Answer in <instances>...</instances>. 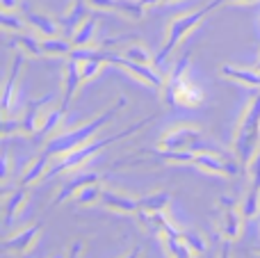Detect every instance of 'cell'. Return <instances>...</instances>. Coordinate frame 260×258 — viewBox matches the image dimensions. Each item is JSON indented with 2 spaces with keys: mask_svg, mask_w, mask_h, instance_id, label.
Returning <instances> with one entry per match:
<instances>
[{
  "mask_svg": "<svg viewBox=\"0 0 260 258\" xmlns=\"http://www.w3.org/2000/svg\"><path fill=\"white\" fill-rule=\"evenodd\" d=\"M126 103H128L126 96H121L117 103L110 105L105 112H101L99 117L91 119V121L82 123V126H78V128H71V131L55 133V135L44 144V151H46L48 155H53V158H62V155L71 153L73 149H78V146H82V144H87V142H91L101 131H103L105 126H108L110 121H114V117H117V114L121 112L123 108H126Z\"/></svg>",
  "mask_w": 260,
  "mask_h": 258,
  "instance_id": "6da1fadb",
  "label": "cell"
},
{
  "mask_svg": "<svg viewBox=\"0 0 260 258\" xmlns=\"http://www.w3.org/2000/svg\"><path fill=\"white\" fill-rule=\"evenodd\" d=\"M153 119H155V114H151V117H146V119H139L137 123L128 126L126 131L117 133V135L103 137V140H91V142H87V144H82V146H78V149H73L71 153L62 155V158H55L53 165H50V169H48V174H46V181H48V178L59 176V174H67V172H76V169H80L82 165H87L91 158H96V155H99L101 151L105 149V146H110V144H114V142H121V140H126V137L135 135V133L142 131L146 123H151Z\"/></svg>",
  "mask_w": 260,
  "mask_h": 258,
  "instance_id": "7a4b0ae2",
  "label": "cell"
},
{
  "mask_svg": "<svg viewBox=\"0 0 260 258\" xmlns=\"http://www.w3.org/2000/svg\"><path fill=\"white\" fill-rule=\"evenodd\" d=\"M189 59L192 55L185 53L165 78L162 101L169 108H197L203 103V89L189 78Z\"/></svg>",
  "mask_w": 260,
  "mask_h": 258,
  "instance_id": "3957f363",
  "label": "cell"
},
{
  "mask_svg": "<svg viewBox=\"0 0 260 258\" xmlns=\"http://www.w3.org/2000/svg\"><path fill=\"white\" fill-rule=\"evenodd\" d=\"M258 146H260V89L251 99V103L247 105V110H244L233 140V155L238 158L242 169H247L251 165Z\"/></svg>",
  "mask_w": 260,
  "mask_h": 258,
  "instance_id": "277c9868",
  "label": "cell"
},
{
  "mask_svg": "<svg viewBox=\"0 0 260 258\" xmlns=\"http://www.w3.org/2000/svg\"><path fill=\"white\" fill-rule=\"evenodd\" d=\"M212 9H217L215 0H212V3H208L206 7H199V9H194V12L183 14V16H176L174 21L169 23V30H167V41H165V46L160 48V53L155 55V59H153V67H155L157 71L162 73V76L167 73L165 64H167V59L171 57V53L178 48L180 41H183L185 37H187L189 32H192L194 27H197L199 23H201L203 18H206L208 14L212 12Z\"/></svg>",
  "mask_w": 260,
  "mask_h": 258,
  "instance_id": "5b68a950",
  "label": "cell"
},
{
  "mask_svg": "<svg viewBox=\"0 0 260 258\" xmlns=\"http://www.w3.org/2000/svg\"><path fill=\"white\" fill-rule=\"evenodd\" d=\"M160 149H169V151H192V153H219V155H231L224 149L215 146L210 140H206L203 131L199 126L192 123H178V126H171L169 131L162 133L160 142H157Z\"/></svg>",
  "mask_w": 260,
  "mask_h": 258,
  "instance_id": "8992f818",
  "label": "cell"
},
{
  "mask_svg": "<svg viewBox=\"0 0 260 258\" xmlns=\"http://www.w3.org/2000/svg\"><path fill=\"white\" fill-rule=\"evenodd\" d=\"M217 208L221 210V236L226 238V240H238L240 236H242V222H244V215L240 213V204L235 197H219V201H217Z\"/></svg>",
  "mask_w": 260,
  "mask_h": 258,
  "instance_id": "52a82bcc",
  "label": "cell"
},
{
  "mask_svg": "<svg viewBox=\"0 0 260 258\" xmlns=\"http://www.w3.org/2000/svg\"><path fill=\"white\" fill-rule=\"evenodd\" d=\"M41 229H44V224L41 222H35V224H27L25 229H21V231L12 233V236H5L3 242H0V249L7 251V254H27V251L32 249V245L37 242V238H39Z\"/></svg>",
  "mask_w": 260,
  "mask_h": 258,
  "instance_id": "ba28073f",
  "label": "cell"
},
{
  "mask_svg": "<svg viewBox=\"0 0 260 258\" xmlns=\"http://www.w3.org/2000/svg\"><path fill=\"white\" fill-rule=\"evenodd\" d=\"M55 101V94H46L41 96V99L37 101H30V103L25 105V110H23V114L18 119H21V133L27 137H35V133L39 131L41 126V117H44V112L48 110V103H53Z\"/></svg>",
  "mask_w": 260,
  "mask_h": 258,
  "instance_id": "9c48e42d",
  "label": "cell"
},
{
  "mask_svg": "<svg viewBox=\"0 0 260 258\" xmlns=\"http://www.w3.org/2000/svg\"><path fill=\"white\" fill-rule=\"evenodd\" d=\"M25 59L27 55L23 50H14V57H12V67H9V73L5 78V85H3V119L9 117V110H12V101H14V94H16V82L23 73V67H25Z\"/></svg>",
  "mask_w": 260,
  "mask_h": 258,
  "instance_id": "30bf717a",
  "label": "cell"
},
{
  "mask_svg": "<svg viewBox=\"0 0 260 258\" xmlns=\"http://www.w3.org/2000/svg\"><path fill=\"white\" fill-rule=\"evenodd\" d=\"M101 206L112 213L119 215H137L139 210V197L128 195V192H119L112 187H103V197H101Z\"/></svg>",
  "mask_w": 260,
  "mask_h": 258,
  "instance_id": "8fae6325",
  "label": "cell"
},
{
  "mask_svg": "<svg viewBox=\"0 0 260 258\" xmlns=\"http://www.w3.org/2000/svg\"><path fill=\"white\" fill-rule=\"evenodd\" d=\"M30 199V192H27L25 185H16V187H9L3 185V215H5V227L16 219V215L23 210V206L27 204Z\"/></svg>",
  "mask_w": 260,
  "mask_h": 258,
  "instance_id": "7c38bea8",
  "label": "cell"
},
{
  "mask_svg": "<svg viewBox=\"0 0 260 258\" xmlns=\"http://www.w3.org/2000/svg\"><path fill=\"white\" fill-rule=\"evenodd\" d=\"M82 85V71H80V62L78 59H69L67 57V64H64V87H62V108L69 112L71 108V101L76 99L78 89Z\"/></svg>",
  "mask_w": 260,
  "mask_h": 258,
  "instance_id": "4fadbf2b",
  "label": "cell"
},
{
  "mask_svg": "<svg viewBox=\"0 0 260 258\" xmlns=\"http://www.w3.org/2000/svg\"><path fill=\"white\" fill-rule=\"evenodd\" d=\"M89 5L101 12H117L121 16L133 18V21L144 18V12H146V7L139 0H89Z\"/></svg>",
  "mask_w": 260,
  "mask_h": 258,
  "instance_id": "5bb4252c",
  "label": "cell"
},
{
  "mask_svg": "<svg viewBox=\"0 0 260 258\" xmlns=\"http://www.w3.org/2000/svg\"><path fill=\"white\" fill-rule=\"evenodd\" d=\"M89 0H71V5H69V9L59 16V23H62V35L69 37L71 39L73 32L78 30V27L82 25V21H85L87 16H89Z\"/></svg>",
  "mask_w": 260,
  "mask_h": 258,
  "instance_id": "9a60e30c",
  "label": "cell"
},
{
  "mask_svg": "<svg viewBox=\"0 0 260 258\" xmlns=\"http://www.w3.org/2000/svg\"><path fill=\"white\" fill-rule=\"evenodd\" d=\"M25 21L39 37H59L62 35V23H59V18L50 16V14H46V12H39V9H27Z\"/></svg>",
  "mask_w": 260,
  "mask_h": 258,
  "instance_id": "2e32d148",
  "label": "cell"
},
{
  "mask_svg": "<svg viewBox=\"0 0 260 258\" xmlns=\"http://www.w3.org/2000/svg\"><path fill=\"white\" fill-rule=\"evenodd\" d=\"M64 117H67V110H64L62 105H53V108H48L44 112V117H41L39 131H37L35 137H30V140L35 142V144H44V142H48L50 137L55 135V131L62 126Z\"/></svg>",
  "mask_w": 260,
  "mask_h": 258,
  "instance_id": "e0dca14e",
  "label": "cell"
},
{
  "mask_svg": "<svg viewBox=\"0 0 260 258\" xmlns=\"http://www.w3.org/2000/svg\"><path fill=\"white\" fill-rule=\"evenodd\" d=\"M50 165H53V155H48L46 151H41V153L37 155L25 169H23L18 185L30 187V185H35L37 181H46V174H48Z\"/></svg>",
  "mask_w": 260,
  "mask_h": 258,
  "instance_id": "ac0fdd59",
  "label": "cell"
},
{
  "mask_svg": "<svg viewBox=\"0 0 260 258\" xmlns=\"http://www.w3.org/2000/svg\"><path fill=\"white\" fill-rule=\"evenodd\" d=\"M89 183H99V174L96 172H80V174H76V176H71L62 187H59L57 197L53 199V206H62L64 201L76 197V192L80 190V187L89 185Z\"/></svg>",
  "mask_w": 260,
  "mask_h": 258,
  "instance_id": "d6986e66",
  "label": "cell"
},
{
  "mask_svg": "<svg viewBox=\"0 0 260 258\" xmlns=\"http://www.w3.org/2000/svg\"><path fill=\"white\" fill-rule=\"evenodd\" d=\"M219 76L229 78L233 82H240L244 87H253L260 89V71L258 69H244V67H233V64H221Z\"/></svg>",
  "mask_w": 260,
  "mask_h": 258,
  "instance_id": "ffe728a7",
  "label": "cell"
},
{
  "mask_svg": "<svg viewBox=\"0 0 260 258\" xmlns=\"http://www.w3.org/2000/svg\"><path fill=\"white\" fill-rule=\"evenodd\" d=\"M9 46L12 48H18L27 55V57H44V46H41V39H37V35L32 32H16V35L9 39Z\"/></svg>",
  "mask_w": 260,
  "mask_h": 258,
  "instance_id": "44dd1931",
  "label": "cell"
},
{
  "mask_svg": "<svg viewBox=\"0 0 260 258\" xmlns=\"http://www.w3.org/2000/svg\"><path fill=\"white\" fill-rule=\"evenodd\" d=\"M96 30H99V14H89V16L82 21V25L73 32L71 41H73V48H85V46H91L96 37Z\"/></svg>",
  "mask_w": 260,
  "mask_h": 258,
  "instance_id": "7402d4cb",
  "label": "cell"
},
{
  "mask_svg": "<svg viewBox=\"0 0 260 258\" xmlns=\"http://www.w3.org/2000/svg\"><path fill=\"white\" fill-rule=\"evenodd\" d=\"M41 46H44V53L50 55V57H69V53L73 50V41L64 35L41 37Z\"/></svg>",
  "mask_w": 260,
  "mask_h": 258,
  "instance_id": "603a6c76",
  "label": "cell"
},
{
  "mask_svg": "<svg viewBox=\"0 0 260 258\" xmlns=\"http://www.w3.org/2000/svg\"><path fill=\"white\" fill-rule=\"evenodd\" d=\"M169 204H171V192L167 190L139 197V210H148V213H165L169 208Z\"/></svg>",
  "mask_w": 260,
  "mask_h": 258,
  "instance_id": "cb8c5ba5",
  "label": "cell"
},
{
  "mask_svg": "<svg viewBox=\"0 0 260 258\" xmlns=\"http://www.w3.org/2000/svg\"><path fill=\"white\" fill-rule=\"evenodd\" d=\"M101 197H103V187H101V183H89V185L80 187V190L76 192V204L82 206V208H87V206H96L101 204Z\"/></svg>",
  "mask_w": 260,
  "mask_h": 258,
  "instance_id": "d4e9b609",
  "label": "cell"
},
{
  "mask_svg": "<svg viewBox=\"0 0 260 258\" xmlns=\"http://www.w3.org/2000/svg\"><path fill=\"white\" fill-rule=\"evenodd\" d=\"M153 158L162 160V163H174V165H192L194 163V155L192 151H169V149H157L151 151Z\"/></svg>",
  "mask_w": 260,
  "mask_h": 258,
  "instance_id": "484cf974",
  "label": "cell"
},
{
  "mask_svg": "<svg viewBox=\"0 0 260 258\" xmlns=\"http://www.w3.org/2000/svg\"><path fill=\"white\" fill-rule=\"evenodd\" d=\"M162 245L169 258H194V251L183 238H162Z\"/></svg>",
  "mask_w": 260,
  "mask_h": 258,
  "instance_id": "4316f807",
  "label": "cell"
},
{
  "mask_svg": "<svg viewBox=\"0 0 260 258\" xmlns=\"http://www.w3.org/2000/svg\"><path fill=\"white\" fill-rule=\"evenodd\" d=\"M0 25L7 32H23L27 27L25 16H18L14 12H0Z\"/></svg>",
  "mask_w": 260,
  "mask_h": 258,
  "instance_id": "83f0119b",
  "label": "cell"
},
{
  "mask_svg": "<svg viewBox=\"0 0 260 258\" xmlns=\"http://www.w3.org/2000/svg\"><path fill=\"white\" fill-rule=\"evenodd\" d=\"M180 238H183V240L189 245V249L194 251V256H201V254H206V251H208L206 238H203L199 231H194V229H187V231H183V236H180Z\"/></svg>",
  "mask_w": 260,
  "mask_h": 258,
  "instance_id": "f1b7e54d",
  "label": "cell"
},
{
  "mask_svg": "<svg viewBox=\"0 0 260 258\" xmlns=\"http://www.w3.org/2000/svg\"><path fill=\"white\" fill-rule=\"evenodd\" d=\"M123 55H126L128 59H135V62H142V64H153V55H151V50L146 48V46H142V44H130L123 48Z\"/></svg>",
  "mask_w": 260,
  "mask_h": 258,
  "instance_id": "f546056e",
  "label": "cell"
},
{
  "mask_svg": "<svg viewBox=\"0 0 260 258\" xmlns=\"http://www.w3.org/2000/svg\"><path fill=\"white\" fill-rule=\"evenodd\" d=\"M247 172H249V178H251L247 192H251V195H258L260 197V146H258L256 155H253L251 165L247 167Z\"/></svg>",
  "mask_w": 260,
  "mask_h": 258,
  "instance_id": "4dcf8cb0",
  "label": "cell"
},
{
  "mask_svg": "<svg viewBox=\"0 0 260 258\" xmlns=\"http://www.w3.org/2000/svg\"><path fill=\"white\" fill-rule=\"evenodd\" d=\"M105 62H101V59H85V62H80V71H82V82L87 80H94L96 76H99L101 71H103Z\"/></svg>",
  "mask_w": 260,
  "mask_h": 258,
  "instance_id": "1f68e13d",
  "label": "cell"
},
{
  "mask_svg": "<svg viewBox=\"0 0 260 258\" xmlns=\"http://www.w3.org/2000/svg\"><path fill=\"white\" fill-rule=\"evenodd\" d=\"M0 133H3L5 140H7L12 133H21V119H9V117H5L3 123H0Z\"/></svg>",
  "mask_w": 260,
  "mask_h": 258,
  "instance_id": "d6a6232c",
  "label": "cell"
},
{
  "mask_svg": "<svg viewBox=\"0 0 260 258\" xmlns=\"http://www.w3.org/2000/svg\"><path fill=\"white\" fill-rule=\"evenodd\" d=\"M85 240H71L69 242V247H67V258H82V254H85Z\"/></svg>",
  "mask_w": 260,
  "mask_h": 258,
  "instance_id": "836d02e7",
  "label": "cell"
},
{
  "mask_svg": "<svg viewBox=\"0 0 260 258\" xmlns=\"http://www.w3.org/2000/svg\"><path fill=\"white\" fill-rule=\"evenodd\" d=\"M0 165H3V169H0V178H3V183L9 181V151L3 149V160H0Z\"/></svg>",
  "mask_w": 260,
  "mask_h": 258,
  "instance_id": "e575fe53",
  "label": "cell"
},
{
  "mask_svg": "<svg viewBox=\"0 0 260 258\" xmlns=\"http://www.w3.org/2000/svg\"><path fill=\"white\" fill-rule=\"evenodd\" d=\"M21 0H0V12H18Z\"/></svg>",
  "mask_w": 260,
  "mask_h": 258,
  "instance_id": "d590c367",
  "label": "cell"
},
{
  "mask_svg": "<svg viewBox=\"0 0 260 258\" xmlns=\"http://www.w3.org/2000/svg\"><path fill=\"white\" fill-rule=\"evenodd\" d=\"M217 258H233V240H226L221 242V249H219V256Z\"/></svg>",
  "mask_w": 260,
  "mask_h": 258,
  "instance_id": "8d00e7d4",
  "label": "cell"
},
{
  "mask_svg": "<svg viewBox=\"0 0 260 258\" xmlns=\"http://www.w3.org/2000/svg\"><path fill=\"white\" fill-rule=\"evenodd\" d=\"M142 254H144V249L137 245V247H133V249H130L126 256H121V258H142Z\"/></svg>",
  "mask_w": 260,
  "mask_h": 258,
  "instance_id": "74e56055",
  "label": "cell"
},
{
  "mask_svg": "<svg viewBox=\"0 0 260 258\" xmlns=\"http://www.w3.org/2000/svg\"><path fill=\"white\" fill-rule=\"evenodd\" d=\"M217 7L219 5H229V3H242V5H251V3H260V0H215Z\"/></svg>",
  "mask_w": 260,
  "mask_h": 258,
  "instance_id": "f35d334b",
  "label": "cell"
},
{
  "mask_svg": "<svg viewBox=\"0 0 260 258\" xmlns=\"http://www.w3.org/2000/svg\"><path fill=\"white\" fill-rule=\"evenodd\" d=\"M139 3H142L144 7H155V5H160L162 0H139Z\"/></svg>",
  "mask_w": 260,
  "mask_h": 258,
  "instance_id": "ab89813d",
  "label": "cell"
},
{
  "mask_svg": "<svg viewBox=\"0 0 260 258\" xmlns=\"http://www.w3.org/2000/svg\"><path fill=\"white\" fill-rule=\"evenodd\" d=\"M53 258H67V251H64V254H55Z\"/></svg>",
  "mask_w": 260,
  "mask_h": 258,
  "instance_id": "60d3db41",
  "label": "cell"
},
{
  "mask_svg": "<svg viewBox=\"0 0 260 258\" xmlns=\"http://www.w3.org/2000/svg\"><path fill=\"white\" fill-rule=\"evenodd\" d=\"M162 3H176V0H162Z\"/></svg>",
  "mask_w": 260,
  "mask_h": 258,
  "instance_id": "b9f144b4",
  "label": "cell"
},
{
  "mask_svg": "<svg viewBox=\"0 0 260 258\" xmlns=\"http://www.w3.org/2000/svg\"><path fill=\"white\" fill-rule=\"evenodd\" d=\"M256 69H258V71H260V62H258V67H256Z\"/></svg>",
  "mask_w": 260,
  "mask_h": 258,
  "instance_id": "7bdbcfd3",
  "label": "cell"
},
{
  "mask_svg": "<svg viewBox=\"0 0 260 258\" xmlns=\"http://www.w3.org/2000/svg\"><path fill=\"white\" fill-rule=\"evenodd\" d=\"M258 258H260V256H258Z\"/></svg>",
  "mask_w": 260,
  "mask_h": 258,
  "instance_id": "ee69618b",
  "label": "cell"
}]
</instances>
